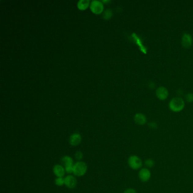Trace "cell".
I'll list each match as a JSON object with an SVG mask.
<instances>
[{
	"label": "cell",
	"mask_w": 193,
	"mask_h": 193,
	"mask_svg": "<svg viewBox=\"0 0 193 193\" xmlns=\"http://www.w3.org/2000/svg\"><path fill=\"white\" fill-rule=\"evenodd\" d=\"M90 9H91V11L94 13L96 14H100L103 11V9H104L103 4L102 2L100 1H97V0L92 1L90 5Z\"/></svg>",
	"instance_id": "4"
},
{
	"label": "cell",
	"mask_w": 193,
	"mask_h": 193,
	"mask_svg": "<svg viewBox=\"0 0 193 193\" xmlns=\"http://www.w3.org/2000/svg\"><path fill=\"white\" fill-rule=\"evenodd\" d=\"M151 173L150 170L147 168H141L139 172L138 177L141 181H148L151 178Z\"/></svg>",
	"instance_id": "5"
},
{
	"label": "cell",
	"mask_w": 193,
	"mask_h": 193,
	"mask_svg": "<svg viewBox=\"0 0 193 193\" xmlns=\"http://www.w3.org/2000/svg\"><path fill=\"white\" fill-rule=\"evenodd\" d=\"M156 95L160 100H164L168 98L169 93L165 87H160L156 90Z\"/></svg>",
	"instance_id": "7"
},
{
	"label": "cell",
	"mask_w": 193,
	"mask_h": 193,
	"mask_svg": "<svg viewBox=\"0 0 193 193\" xmlns=\"http://www.w3.org/2000/svg\"><path fill=\"white\" fill-rule=\"evenodd\" d=\"M148 87L153 88L154 87H155V84L154 82H150L148 84Z\"/></svg>",
	"instance_id": "22"
},
{
	"label": "cell",
	"mask_w": 193,
	"mask_h": 193,
	"mask_svg": "<svg viewBox=\"0 0 193 193\" xmlns=\"http://www.w3.org/2000/svg\"><path fill=\"white\" fill-rule=\"evenodd\" d=\"M73 167H74V166H72V167H66V168H65V171H66L67 173H73Z\"/></svg>",
	"instance_id": "19"
},
{
	"label": "cell",
	"mask_w": 193,
	"mask_h": 193,
	"mask_svg": "<svg viewBox=\"0 0 193 193\" xmlns=\"http://www.w3.org/2000/svg\"><path fill=\"white\" fill-rule=\"evenodd\" d=\"M55 184L57 186H62L65 184V179L62 177H58L55 180Z\"/></svg>",
	"instance_id": "15"
},
{
	"label": "cell",
	"mask_w": 193,
	"mask_h": 193,
	"mask_svg": "<svg viewBox=\"0 0 193 193\" xmlns=\"http://www.w3.org/2000/svg\"><path fill=\"white\" fill-rule=\"evenodd\" d=\"M186 100L188 102H193V94L191 93H190L187 94L186 96Z\"/></svg>",
	"instance_id": "17"
},
{
	"label": "cell",
	"mask_w": 193,
	"mask_h": 193,
	"mask_svg": "<svg viewBox=\"0 0 193 193\" xmlns=\"http://www.w3.org/2000/svg\"><path fill=\"white\" fill-rule=\"evenodd\" d=\"M82 141V136L79 133H74L71 135L69 139V143L72 146H76L80 144Z\"/></svg>",
	"instance_id": "8"
},
{
	"label": "cell",
	"mask_w": 193,
	"mask_h": 193,
	"mask_svg": "<svg viewBox=\"0 0 193 193\" xmlns=\"http://www.w3.org/2000/svg\"><path fill=\"white\" fill-rule=\"evenodd\" d=\"M90 4L89 0H80L77 4V6L80 10H84Z\"/></svg>",
	"instance_id": "13"
},
{
	"label": "cell",
	"mask_w": 193,
	"mask_h": 193,
	"mask_svg": "<svg viewBox=\"0 0 193 193\" xmlns=\"http://www.w3.org/2000/svg\"><path fill=\"white\" fill-rule=\"evenodd\" d=\"M53 172L58 177H62L65 175V169L61 165H56L53 168Z\"/></svg>",
	"instance_id": "11"
},
{
	"label": "cell",
	"mask_w": 193,
	"mask_h": 193,
	"mask_svg": "<svg viewBox=\"0 0 193 193\" xmlns=\"http://www.w3.org/2000/svg\"><path fill=\"white\" fill-rule=\"evenodd\" d=\"M62 163L64 165L65 168L66 167H72L73 165V160L72 159L68 156H65L62 159Z\"/></svg>",
	"instance_id": "12"
},
{
	"label": "cell",
	"mask_w": 193,
	"mask_h": 193,
	"mask_svg": "<svg viewBox=\"0 0 193 193\" xmlns=\"http://www.w3.org/2000/svg\"><path fill=\"white\" fill-rule=\"evenodd\" d=\"M182 45L186 48L190 47L193 43V38L191 35L185 33L182 38Z\"/></svg>",
	"instance_id": "6"
},
{
	"label": "cell",
	"mask_w": 193,
	"mask_h": 193,
	"mask_svg": "<svg viewBox=\"0 0 193 193\" xmlns=\"http://www.w3.org/2000/svg\"><path fill=\"white\" fill-rule=\"evenodd\" d=\"M149 125H150V127H151L152 128H156V127L157 126V124H156L155 122H151L150 124H149Z\"/></svg>",
	"instance_id": "21"
},
{
	"label": "cell",
	"mask_w": 193,
	"mask_h": 193,
	"mask_svg": "<svg viewBox=\"0 0 193 193\" xmlns=\"http://www.w3.org/2000/svg\"><path fill=\"white\" fill-rule=\"evenodd\" d=\"M124 193H137L135 190L133 189L132 188H129L126 190Z\"/></svg>",
	"instance_id": "20"
},
{
	"label": "cell",
	"mask_w": 193,
	"mask_h": 193,
	"mask_svg": "<svg viewBox=\"0 0 193 193\" xmlns=\"http://www.w3.org/2000/svg\"><path fill=\"white\" fill-rule=\"evenodd\" d=\"M76 159L78 160H80L83 158V154L80 151H77L76 152Z\"/></svg>",
	"instance_id": "18"
},
{
	"label": "cell",
	"mask_w": 193,
	"mask_h": 193,
	"mask_svg": "<svg viewBox=\"0 0 193 193\" xmlns=\"http://www.w3.org/2000/svg\"><path fill=\"white\" fill-rule=\"evenodd\" d=\"M65 184L69 189H73L76 185V180L72 176H68L65 178Z\"/></svg>",
	"instance_id": "9"
},
{
	"label": "cell",
	"mask_w": 193,
	"mask_h": 193,
	"mask_svg": "<svg viewBox=\"0 0 193 193\" xmlns=\"http://www.w3.org/2000/svg\"><path fill=\"white\" fill-rule=\"evenodd\" d=\"M87 169L86 164L83 161H79L74 165L73 173L77 176H82L86 173Z\"/></svg>",
	"instance_id": "3"
},
{
	"label": "cell",
	"mask_w": 193,
	"mask_h": 193,
	"mask_svg": "<svg viewBox=\"0 0 193 193\" xmlns=\"http://www.w3.org/2000/svg\"><path fill=\"white\" fill-rule=\"evenodd\" d=\"M112 16V12L110 9H107L103 14L102 17L104 19H109Z\"/></svg>",
	"instance_id": "14"
},
{
	"label": "cell",
	"mask_w": 193,
	"mask_h": 193,
	"mask_svg": "<svg viewBox=\"0 0 193 193\" xmlns=\"http://www.w3.org/2000/svg\"><path fill=\"white\" fill-rule=\"evenodd\" d=\"M145 165L146 167H148V168H151V167H154V161L151 160V159H147L145 161Z\"/></svg>",
	"instance_id": "16"
},
{
	"label": "cell",
	"mask_w": 193,
	"mask_h": 193,
	"mask_svg": "<svg viewBox=\"0 0 193 193\" xmlns=\"http://www.w3.org/2000/svg\"><path fill=\"white\" fill-rule=\"evenodd\" d=\"M102 2H103L104 3H107V2H109L110 1H108H108H106V0H103V1H102Z\"/></svg>",
	"instance_id": "23"
},
{
	"label": "cell",
	"mask_w": 193,
	"mask_h": 193,
	"mask_svg": "<svg viewBox=\"0 0 193 193\" xmlns=\"http://www.w3.org/2000/svg\"><path fill=\"white\" fill-rule=\"evenodd\" d=\"M128 164L129 167L134 170H137L141 168L143 165V162L142 160L138 156L132 155L129 157L128 159Z\"/></svg>",
	"instance_id": "2"
},
{
	"label": "cell",
	"mask_w": 193,
	"mask_h": 193,
	"mask_svg": "<svg viewBox=\"0 0 193 193\" xmlns=\"http://www.w3.org/2000/svg\"><path fill=\"white\" fill-rule=\"evenodd\" d=\"M185 102L181 98H174L170 100L169 104V107L171 110L174 112H178L181 111L184 108Z\"/></svg>",
	"instance_id": "1"
},
{
	"label": "cell",
	"mask_w": 193,
	"mask_h": 193,
	"mask_svg": "<svg viewBox=\"0 0 193 193\" xmlns=\"http://www.w3.org/2000/svg\"><path fill=\"white\" fill-rule=\"evenodd\" d=\"M134 121L138 125H143L147 122V118L144 116L143 114L136 113L134 117Z\"/></svg>",
	"instance_id": "10"
}]
</instances>
